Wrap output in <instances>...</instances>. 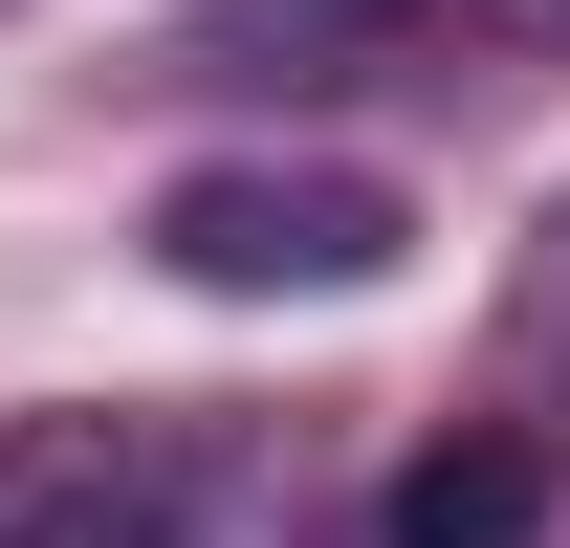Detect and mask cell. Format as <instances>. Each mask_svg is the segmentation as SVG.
I'll return each mask as SVG.
<instances>
[{"instance_id": "4", "label": "cell", "mask_w": 570, "mask_h": 548, "mask_svg": "<svg viewBox=\"0 0 570 548\" xmlns=\"http://www.w3.org/2000/svg\"><path fill=\"white\" fill-rule=\"evenodd\" d=\"M549 505H570V461L527 417H483V439H417L373 482V548H549Z\"/></svg>"}, {"instance_id": "1", "label": "cell", "mask_w": 570, "mask_h": 548, "mask_svg": "<svg viewBox=\"0 0 570 548\" xmlns=\"http://www.w3.org/2000/svg\"><path fill=\"white\" fill-rule=\"evenodd\" d=\"M154 264L198 285V307H352V285L417 264V198L373 154H198L154 198Z\"/></svg>"}, {"instance_id": "2", "label": "cell", "mask_w": 570, "mask_h": 548, "mask_svg": "<svg viewBox=\"0 0 570 548\" xmlns=\"http://www.w3.org/2000/svg\"><path fill=\"white\" fill-rule=\"evenodd\" d=\"M219 417H0V548H198Z\"/></svg>"}, {"instance_id": "3", "label": "cell", "mask_w": 570, "mask_h": 548, "mask_svg": "<svg viewBox=\"0 0 570 548\" xmlns=\"http://www.w3.org/2000/svg\"><path fill=\"white\" fill-rule=\"evenodd\" d=\"M417 22L439 0H198L132 88H352V67H395Z\"/></svg>"}, {"instance_id": "5", "label": "cell", "mask_w": 570, "mask_h": 548, "mask_svg": "<svg viewBox=\"0 0 570 548\" xmlns=\"http://www.w3.org/2000/svg\"><path fill=\"white\" fill-rule=\"evenodd\" d=\"M527 351L570 373V219H549V285H527Z\"/></svg>"}, {"instance_id": "6", "label": "cell", "mask_w": 570, "mask_h": 548, "mask_svg": "<svg viewBox=\"0 0 570 548\" xmlns=\"http://www.w3.org/2000/svg\"><path fill=\"white\" fill-rule=\"evenodd\" d=\"M483 22H504V45H549V67H570V0H483Z\"/></svg>"}]
</instances>
